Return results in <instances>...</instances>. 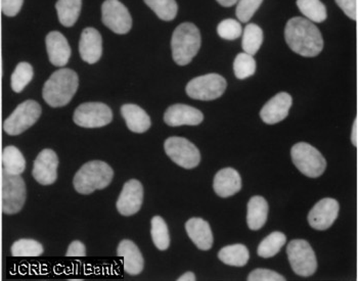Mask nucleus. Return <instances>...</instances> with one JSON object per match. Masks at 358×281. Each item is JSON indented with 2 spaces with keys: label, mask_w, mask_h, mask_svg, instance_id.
<instances>
[{
  "label": "nucleus",
  "mask_w": 358,
  "mask_h": 281,
  "mask_svg": "<svg viewBox=\"0 0 358 281\" xmlns=\"http://www.w3.org/2000/svg\"><path fill=\"white\" fill-rule=\"evenodd\" d=\"M2 212L13 215L23 209L26 201V185L20 175L6 173L2 170Z\"/></svg>",
  "instance_id": "423d86ee"
},
{
  "label": "nucleus",
  "mask_w": 358,
  "mask_h": 281,
  "mask_svg": "<svg viewBox=\"0 0 358 281\" xmlns=\"http://www.w3.org/2000/svg\"><path fill=\"white\" fill-rule=\"evenodd\" d=\"M67 257H85L86 256V247L83 243L79 240H74L70 243L69 247H68Z\"/></svg>",
  "instance_id": "a19ab883"
},
{
  "label": "nucleus",
  "mask_w": 358,
  "mask_h": 281,
  "mask_svg": "<svg viewBox=\"0 0 358 281\" xmlns=\"http://www.w3.org/2000/svg\"><path fill=\"white\" fill-rule=\"evenodd\" d=\"M297 6L310 22L322 23L328 17L326 6L320 0H297Z\"/></svg>",
  "instance_id": "c756f323"
},
{
  "label": "nucleus",
  "mask_w": 358,
  "mask_h": 281,
  "mask_svg": "<svg viewBox=\"0 0 358 281\" xmlns=\"http://www.w3.org/2000/svg\"><path fill=\"white\" fill-rule=\"evenodd\" d=\"M83 0H57L55 4L59 23L65 27L75 25L80 15Z\"/></svg>",
  "instance_id": "393cba45"
},
{
  "label": "nucleus",
  "mask_w": 358,
  "mask_h": 281,
  "mask_svg": "<svg viewBox=\"0 0 358 281\" xmlns=\"http://www.w3.org/2000/svg\"><path fill=\"white\" fill-rule=\"evenodd\" d=\"M217 33L225 41H236L242 35V26L236 20H223L217 26Z\"/></svg>",
  "instance_id": "c9c22d12"
},
{
  "label": "nucleus",
  "mask_w": 358,
  "mask_h": 281,
  "mask_svg": "<svg viewBox=\"0 0 358 281\" xmlns=\"http://www.w3.org/2000/svg\"><path fill=\"white\" fill-rule=\"evenodd\" d=\"M78 86V75L71 69H61L52 73L45 82L42 95L50 107H65L76 94Z\"/></svg>",
  "instance_id": "f03ea898"
},
{
  "label": "nucleus",
  "mask_w": 358,
  "mask_h": 281,
  "mask_svg": "<svg viewBox=\"0 0 358 281\" xmlns=\"http://www.w3.org/2000/svg\"><path fill=\"white\" fill-rule=\"evenodd\" d=\"M34 72H33L32 66L28 63H20L15 67L14 73L10 79L13 90L17 94L23 92L26 86L32 81Z\"/></svg>",
  "instance_id": "473e14b6"
},
{
  "label": "nucleus",
  "mask_w": 358,
  "mask_h": 281,
  "mask_svg": "<svg viewBox=\"0 0 358 281\" xmlns=\"http://www.w3.org/2000/svg\"><path fill=\"white\" fill-rule=\"evenodd\" d=\"M73 120L80 127L101 128L112 122L113 113L105 103H86L75 110Z\"/></svg>",
  "instance_id": "9b49d317"
},
{
  "label": "nucleus",
  "mask_w": 358,
  "mask_h": 281,
  "mask_svg": "<svg viewBox=\"0 0 358 281\" xmlns=\"http://www.w3.org/2000/svg\"><path fill=\"white\" fill-rule=\"evenodd\" d=\"M263 0H238L236 15L240 22L247 23L262 6Z\"/></svg>",
  "instance_id": "e433bc0d"
},
{
  "label": "nucleus",
  "mask_w": 358,
  "mask_h": 281,
  "mask_svg": "<svg viewBox=\"0 0 358 281\" xmlns=\"http://www.w3.org/2000/svg\"><path fill=\"white\" fill-rule=\"evenodd\" d=\"M59 159L57 154L50 148L41 150L33 166V177L41 185H50L57 178Z\"/></svg>",
  "instance_id": "4468645a"
},
{
  "label": "nucleus",
  "mask_w": 358,
  "mask_h": 281,
  "mask_svg": "<svg viewBox=\"0 0 358 281\" xmlns=\"http://www.w3.org/2000/svg\"><path fill=\"white\" fill-rule=\"evenodd\" d=\"M335 1L349 19L357 21V0H335Z\"/></svg>",
  "instance_id": "ea45409f"
},
{
  "label": "nucleus",
  "mask_w": 358,
  "mask_h": 281,
  "mask_svg": "<svg viewBox=\"0 0 358 281\" xmlns=\"http://www.w3.org/2000/svg\"><path fill=\"white\" fill-rule=\"evenodd\" d=\"M41 112V105L37 101H24L17 106L13 114L4 121V131L12 136L23 134L36 123Z\"/></svg>",
  "instance_id": "6e6552de"
},
{
  "label": "nucleus",
  "mask_w": 358,
  "mask_h": 281,
  "mask_svg": "<svg viewBox=\"0 0 358 281\" xmlns=\"http://www.w3.org/2000/svg\"><path fill=\"white\" fill-rule=\"evenodd\" d=\"M339 209V203L335 199H322L309 212V225L315 230L329 229L338 218Z\"/></svg>",
  "instance_id": "ddd939ff"
},
{
  "label": "nucleus",
  "mask_w": 358,
  "mask_h": 281,
  "mask_svg": "<svg viewBox=\"0 0 358 281\" xmlns=\"http://www.w3.org/2000/svg\"><path fill=\"white\" fill-rule=\"evenodd\" d=\"M143 201V185L136 179L127 181L117 201V210L123 216H132L141 210Z\"/></svg>",
  "instance_id": "2eb2a0df"
},
{
  "label": "nucleus",
  "mask_w": 358,
  "mask_h": 281,
  "mask_svg": "<svg viewBox=\"0 0 358 281\" xmlns=\"http://www.w3.org/2000/svg\"><path fill=\"white\" fill-rule=\"evenodd\" d=\"M227 89V80L221 75L207 74L196 77L187 83L185 92L191 99L214 101L220 99Z\"/></svg>",
  "instance_id": "1a4fd4ad"
},
{
  "label": "nucleus",
  "mask_w": 358,
  "mask_h": 281,
  "mask_svg": "<svg viewBox=\"0 0 358 281\" xmlns=\"http://www.w3.org/2000/svg\"><path fill=\"white\" fill-rule=\"evenodd\" d=\"M285 39L294 52L305 57H317L324 48L322 33L304 17L289 20L285 29Z\"/></svg>",
  "instance_id": "f257e3e1"
},
{
  "label": "nucleus",
  "mask_w": 358,
  "mask_h": 281,
  "mask_svg": "<svg viewBox=\"0 0 358 281\" xmlns=\"http://www.w3.org/2000/svg\"><path fill=\"white\" fill-rule=\"evenodd\" d=\"M101 21L103 25L116 34H127L132 27L129 12L119 0H106L101 6Z\"/></svg>",
  "instance_id": "f8f14e48"
},
{
  "label": "nucleus",
  "mask_w": 358,
  "mask_h": 281,
  "mask_svg": "<svg viewBox=\"0 0 358 281\" xmlns=\"http://www.w3.org/2000/svg\"><path fill=\"white\" fill-rule=\"evenodd\" d=\"M121 115L126 122L128 129L134 134H143L151 128L152 122L143 108L132 103L121 107Z\"/></svg>",
  "instance_id": "5701e85b"
},
{
  "label": "nucleus",
  "mask_w": 358,
  "mask_h": 281,
  "mask_svg": "<svg viewBox=\"0 0 358 281\" xmlns=\"http://www.w3.org/2000/svg\"><path fill=\"white\" fill-rule=\"evenodd\" d=\"M218 258L229 266L243 267L248 263L250 254L246 245L238 243L222 247L218 253Z\"/></svg>",
  "instance_id": "a878e982"
},
{
  "label": "nucleus",
  "mask_w": 358,
  "mask_h": 281,
  "mask_svg": "<svg viewBox=\"0 0 358 281\" xmlns=\"http://www.w3.org/2000/svg\"><path fill=\"white\" fill-rule=\"evenodd\" d=\"M287 236L282 232L275 231L269 234L260 243L257 249L258 256L268 259L275 257L286 245Z\"/></svg>",
  "instance_id": "cd10ccee"
},
{
  "label": "nucleus",
  "mask_w": 358,
  "mask_h": 281,
  "mask_svg": "<svg viewBox=\"0 0 358 281\" xmlns=\"http://www.w3.org/2000/svg\"><path fill=\"white\" fill-rule=\"evenodd\" d=\"M263 42V31L256 24H249L243 33L242 46L246 54L254 55L257 54Z\"/></svg>",
  "instance_id": "c85d7f7f"
},
{
  "label": "nucleus",
  "mask_w": 358,
  "mask_h": 281,
  "mask_svg": "<svg viewBox=\"0 0 358 281\" xmlns=\"http://www.w3.org/2000/svg\"><path fill=\"white\" fill-rule=\"evenodd\" d=\"M292 103L293 99L291 95L287 92H280L265 103L260 112V118L268 125L280 123L288 117Z\"/></svg>",
  "instance_id": "dca6fc26"
},
{
  "label": "nucleus",
  "mask_w": 358,
  "mask_h": 281,
  "mask_svg": "<svg viewBox=\"0 0 358 281\" xmlns=\"http://www.w3.org/2000/svg\"><path fill=\"white\" fill-rule=\"evenodd\" d=\"M351 143L355 147L358 145V119L355 118L353 123L352 134H351Z\"/></svg>",
  "instance_id": "79ce46f5"
},
{
  "label": "nucleus",
  "mask_w": 358,
  "mask_h": 281,
  "mask_svg": "<svg viewBox=\"0 0 358 281\" xmlns=\"http://www.w3.org/2000/svg\"><path fill=\"white\" fill-rule=\"evenodd\" d=\"M178 281H196V275L193 273V272H187V273L181 275L180 278H178Z\"/></svg>",
  "instance_id": "37998d69"
},
{
  "label": "nucleus",
  "mask_w": 358,
  "mask_h": 281,
  "mask_svg": "<svg viewBox=\"0 0 358 281\" xmlns=\"http://www.w3.org/2000/svg\"><path fill=\"white\" fill-rule=\"evenodd\" d=\"M46 50L50 63L55 67H64L67 65L71 57L69 42L62 33L52 31L48 33L45 38Z\"/></svg>",
  "instance_id": "6ab92c4d"
},
{
  "label": "nucleus",
  "mask_w": 358,
  "mask_h": 281,
  "mask_svg": "<svg viewBox=\"0 0 358 281\" xmlns=\"http://www.w3.org/2000/svg\"><path fill=\"white\" fill-rule=\"evenodd\" d=\"M217 2L224 8H231L238 2V0H217Z\"/></svg>",
  "instance_id": "c03bdc74"
},
{
  "label": "nucleus",
  "mask_w": 358,
  "mask_h": 281,
  "mask_svg": "<svg viewBox=\"0 0 358 281\" xmlns=\"http://www.w3.org/2000/svg\"><path fill=\"white\" fill-rule=\"evenodd\" d=\"M113 177L114 171L105 161H88L75 174L73 185L79 194H90L109 187Z\"/></svg>",
  "instance_id": "7ed1b4c3"
},
{
  "label": "nucleus",
  "mask_w": 358,
  "mask_h": 281,
  "mask_svg": "<svg viewBox=\"0 0 358 281\" xmlns=\"http://www.w3.org/2000/svg\"><path fill=\"white\" fill-rule=\"evenodd\" d=\"M234 72L240 80L253 76L256 72V62L253 55L242 52L236 55L234 62Z\"/></svg>",
  "instance_id": "72a5a7b5"
},
{
  "label": "nucleus",
  "mask_w": 358,
  "mask_h": 281,
  "mask_svg": "<svg viewBox=\"0 0 358 281\" xmlns=\"http://www.w3.org/2000/svg\"><path fill=\"white\" fill-rule=\"evenodd\" d=\"M79 52L84 62L96 64L103 55V38L99 31L88 27L83 30L79 41Z\"/></svg>",
  "instance_id": "a211bd4d"
},
{
  "label": "nucleus",
  "mask_w": 358,
  "mask_h": 281,
  "mask_svg": "<svg viewBox=\"0 0 358 281\" xmlns=\"http://www.w3.org/2000/svg\"><path fill=\"white\" fill-rule=\"evenodd\" d=\"M151 236L152 243L157 249L166 251L170 245L169 229L164 219L160 216H155L151 221Z\"/></svg>",
  "instance_id": "7c9ffc66"
},
{
  "label": "nucleus",
  "mask_w": 358,
  "mask_h": 281,
  "mask_svg": "<svg viewBox=\"0 0 358 281\" xmlns=\"http://www.w3.org/2000/svg\"><path fill=\"white\" fill-rule=\"evenodd\" d=\"M43 245L34 240H19L12 245V254L14 257H38L43 254Z\"/></svg>",
  "instance_id": "f704fd0d"
},
{
  "label": "nucleus",
  "mask_w": 358,
  "mask_h": 281,
  "mask_svg": "<svg viewBox=\"0 0 358 281\" xmlns=\"http://www.w3.org/2000/svg\"><path fill=\"white\" fill-rule=\"evenodd\" d=\"M213 188L220 198H229L240 192L242 188V179L236 170L224 168L214 177Z\"/></svg>",
  "instance_id": "aec40b11"
},
{
  "label": "nucleus",
  "mask_w": 358,
  "mask_h": 281,
  "mask_svg": "<svg viewBox=\"0 0 358 281\" xmlns=\"http://www.w3.org/2000/svg\"><path fill=\"white\" fill-rule=\"evenodd\" d=\"M3 171L12 175H21L26 169V160L19 148L6 147L2 152Z\"/></svg>",
  "instance_id": "bb28decb"
},
{
  "label": "nucleus",
  "mask_w": 358,
  "mask_h": 281,
  "mask_svg": "<svg viewBox=\"0 0 358 281\" xmlns=\"http://www.w3.org/2000/svg\"><path fill=\"white\" fill-rule=\"evenodd\" d=\"M292 160L297 169L310 178H317L326 171L327 161L320 150L306 143H296L291 150Z\"/></svg>",
  "instance_id": "39448f33"
},
{
  "label": "nucleus",
  "mask_w": 358,
  "mask_h": 281,
  "mask_svg": "<svg viewBox=\"0 0 358 281\" xmlns=\"http://www.w3.org/2000/svg\"><path fill=\"white\" fill-rule=\"evenodd\" d=\"M200 48V31L194 24L183 23L174 30L171 39L172 57L178 66L189 65Z\"/></svg>",
  "instance_id": "20e7f679"
},
{
  "label": "nucleus",
  "mask_w": 358,
  "mask_h": 281,
  "mask_svg": "<svg viewBox=\"0 0 358 281\" xmlns=\"http://www.w3.org/2000/svg\"><path fill=\"white\" fill-rule=\"evenodd\" d=\"M164 148L167 156L185 169H193L200 164V150L183 137H169L166 139Z\"/></svg>",
  "instance_id": "9d476101"
},
{
  "label": "nucleus",
  "mask_w": 358,
  "mask_h": 281,
  "mask_svg": "<svg viewBox=\"0 0 358 281\" xmlns=\"http://www.w3.org/2000/svg\"><path fill=\"white\" fill-rule=\"evenodd\" d=\"M117 254L123 258V267L126 273L136 276L141 273L145 267L143 254L134 241L124 240L119 243Z\"/></svg>",
  "instance_id": "412c9836"
},
{
  "label": "nucleus",
  "mask_w": 358,
  "mask_h": 281,
  "mask_svg": "<svg viewBox=\"0 0 358 281\" xmlns=\"http://www.w3.org/2000/svg\"><path fill=\"white\" fill-rule=\"evenodd\" d=\"M204 115L198 108L187 105H173L166 110L164 121L168 126L178 127V126H196L202 123Z\"/></svg>",
  "instance_id": "f3484780"
},
{
  "label": "nucleus",
  "mask_w": 358,
  "mask_h": 281,
  "mask_svg": "<svg viewBox=\"0 0 358 281\" xmlns=\"http://www.w3.org/2000/svg\"><path fill=\"white\" fill-rule=\"evenodd\" d=\"M187 236L202 251H208L213 245V233L209 223L202 218H192L185 223Z\"/></svg>",
  "instance_id": "4be33fe9"
},
{
  "label": "nucleus",
  "mask_w": 358,
  "mask_h": 281,
  "mask_svg": "<svg viewBox=\"0 0 358 281\" xmlns=\"http://www.w3.org/2000/svg\"><path fill=\"white\" fill-rule=\"evenodd\" d=\"M268 216V203L263 196L250 199L247 207V224L251 230H259L264 226Z\"/></svg>",
  "instance_id": "b1692460"
},
{
  "label": "nucleus",
  "mask_w": 358,
  "mask_h": 281,
  "mask_svg": "<svg viewBox=\"0 0 358 281\" xmlns=\"http://www.w3.org/2000/svg\"><path fill=\"white\" fill-rule=\"evenodd\" d=\"M145 3L154 10L159 19L169 22L176 19L178 6L176 0H143Z\"/></svg>",
  "instance_id": "2f4dec72"
},
{
  "label": "nucleus",
  "mask_w": 358,
  "mask_h": 281,
  "mask_svg": "<svg viewBox=\"0 0 358 281\" xmlns=\"http://www.w3.org/2000/svg\"><path fill=\"white\" fill-rule=\"evenodd\" d=\"M0 3L4 15L8 17H15L21 10L24 0H0Z\"/></svg>",
  "instance_id": "58836bf2"
},
{
  "label": "nucleus",
  "mask_w": 358,
  "mask_h": 281,
  "mask_svg": "<svg viewBox=\"0 0 358 281\" xmlns=\"http://www.w3.org/2000/svg\"><path fill=\"white\" fill-rule=\"evenodd\" d=\"M287 254L292 269L297 275L308 278L317 269V260L308 241L294 240L287 247Z\"/></svg>",
  "instance_id": "0eeeda50"
},
{
  "label": "nucleus",
  "mask_w": 358,
  "mask_h": 281,
  "mask_svg": "<svg viewBox=\"0 0 358 281\" xmlns=\"http://www.w3.org/2000/svg\"><path fill=\"white\" fill-rule=\"evenodd\" d=\"M248 281H286L284 276L268 269H255L249 274Z\"/></svg>",
  "instance_id": "4c0bfd02"
}]
</instances>
